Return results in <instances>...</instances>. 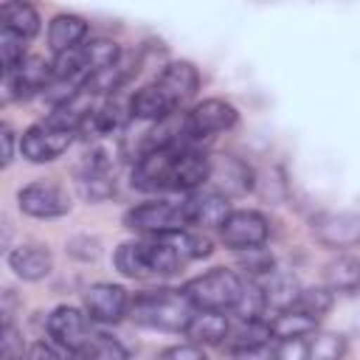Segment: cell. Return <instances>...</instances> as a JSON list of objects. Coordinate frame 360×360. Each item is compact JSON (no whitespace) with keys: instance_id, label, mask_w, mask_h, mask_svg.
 <instances>
[{"instance_id":"obj_1","label":"cell","mask_w":360,"mask_h":360,"mask_svg":"<svg viewBox=\"0 0 360 360\" xmlns=\"http://www.w3.org/2000/svg\"><path fill=\"white\" fill-rule=\"evenodd\" d=\"M211 180V158L188 149H160L138 155L132 186L141 191H197Z\"/></svg>"},{"instance_id":"obj_2","label":"cell","mask_w":360,"mask_h":360,"mask_svg":"<svg viewBox=\"0 0 360 360\" xmlns=\"http://www.w3.org/2000/svg\"><path fill=\"white\" fill-rule=\"evenodd\" d=\"M194 312L197 309L188 304V298L180 290H166V287L141 292L129 301V318L138 326L158 332H186Z\"/></svg>"},{"instance_id":"obj_3","label":"cell","mask_w":360,"mask_h":360,"mask_svg":"<svg viewBox=\"0 0 360 360\" xmlns=\"http://www.w3.org/2000/svg\"><path fill=\"white\" fill-rule=\"evenodd\" d=\"M180 264H183V256L163 236L124 242L115 250V267L124 276H129V278H160V276H172V273L180 270Z\"/></svg>"},{"instance_id":"obj_4","label":"cell","mask_w":360,"mask_h":360,"mask_svg":"<svg viewBox=\"0 0 360 360\" xmlns=\"http://www.w3.org/2000/svg\"><path fill=\"white\" fill-rule=\"evenodd\" d=\"M197 312H228L245 295V281L228 267H211L194 278H188L180 290Z\"/></svg>"},{"instance_id":"obj_5","label":"cell","mask_w":360,"mask_h":360,"mask_svg":"<svg viewBox=\"0 0 360 360\" xmlns=\"http://www.w3.org/2000/svg\"><path fill=\"white\" fill-rule=\"evenodd\" d=\"M124 225L129 231L146 233V236H172L180 231H188V217L183 208V200H152L143 205H135L124 214Z\"/></svg>"},{"instance_id":"obj_6","label":"cell","mask_w":360,"mask_h":360,"mask_svg":"<svg viewBox=\"0 0 360 360\" xmlns=\"http://www.w3.org/2000/svg\"><path fill=\"white\" fill-rule=\"evenodd\" d=\"M93 318L76 307H56L51 315H48V335L51 340H56L59 346L87 357L90 349L96 346V340L101 338V332L93 329Z\"/></svg>"},{"instance_id":"obj_7","label":"cell","mask_w":360,"mask_h":360,"mask_svg":"<svg viewBox=\"0 0 360 360\" xmlns=\"http://www.w3.org/2000/svg\"><path fill=\"white\" fill-rule=\"evenodd\" d=\"M236 118H239L236 107L228 104L225 98H205L186 112V132H188L191 143H197L202 138H211L217 132L231 129L236 124Z\"/></svg>"},{"instance_id":"obj_8","label":"cell","mask_w":360,"mask_h":360,"mask_svg":"<svg viewBox=\"0 0 360 360\" xmlns=\"http://www.w3.org/2000/svg\"><path fill=\"white\" fill-rule=\"evenodd\" d=\"M17 205L28 217L51 219V217H65L70 211V197L62 186L48 183V180H37V183H28L25 188H20Z\"/></svg>"},{"instance_id":"obj_9","label":"cell","mask_w":360,"mask_h":360,"mask_svg":"<svg viewBox=\"0 0 360 360\" xmlns=\"http://www.w3.org/2000/svg\"><path fill=\"white\" fill-rule=\"evenodd\" d=\"M270 233V222L264 214L242 208V211H231V217L225 219V225L219 228V236L228 248L233 250H253L262 248L267 242Z\"/></svg>"},{"instance_id":"obj_10","label":"cell","mask_w":360,"mask_h":360,"mask_svg":"<svg viewBox=\"0 0 360 360\" xmlns=\"http://www.w3.org/2000/svg\"><path fill=\"white\" fill-rule=\"evenodd\" d=\"M70 143H73L70 129H59V127H51L42 121V124H34L22 132L20 152L31 163H48V160H56L62 152H68Z\"/></svg>"},{"instance_id":"obj_11","label":"cell","mask_w":360,"mask_h":360,"mask_svg":"<svg viewBox=\"0 0 360 360\" xmlns=\"http://www.w3.org/2000/svg\"><path fill=\"white\" fill-rule=\"evenodd\" d=\"M53 84V65L39 56H25L14 70L3 73L6 98H28L37 90H48Z\"/></svg>"},{"instance_id":"obj_12","label":"cell","mask_w":360,"mask_h":360,"mask_svg":"<svg viewBox=\"0 0 360 360\" xmlns=\"http://www.w3.org/2000/svg\"><path fill=\"white\" fill-rule=\"evenodd\" d=\"M188 225L197 228H222L225 219L231 217V205L228 197L217 188H197L183 200Z\"/></svg>"},{"instance_id":"obj_13","label":"cell","mask_w":360,"mask_h":360,"mask_svg":"<svg viewBox=\"0 0 360 360\" xmlns=\"http://www.w3.org/2000/svg\"><path fill=\"white\" fill-rule=\"evenodd\" d=\"M84 309L96 323H115L129 312V295L118 284H93L84 292Z\"/></svg>"},{"instance_id":"obj_14","label":"cell","mask_w":360,"mask_h":360,"mask_svg":"<svg viewBox=\"0 0 360 360\" xmlns=\"http://www.w3.org/2000/svg\"><path fill=\"white\" fill-rule=\"evenodd\" d=\"M110 169H112V160L101 149H96L84 158V166L79 172V191H82L84 200L98 202V200H107L115 191V180H112Z\"/></svg>"},{"instance_id":"obj_15","label":"cell","mask_w":360,"mask_h":360,"mask_svg":"<svg viewBox=\"0 0 360 360\" xmlns=\"http://www.w3.org/2000/svg\"><path fill=\"white\" fill-rule=\"evenodd\" d=\"M315 236L329 248H354L360 245V214L332 211L315 219Z\"/></svg>"},{"instance_id":"obj_16","label":"cell","mask_w":360,"mask_h":360,"mask_svg":"<svg viewBox=\"0 0 360 360\" xmlns=\"http://www.w3.org/2000/svg\"><path fill=\"white\" fill-rule=\"evenodd\" d=\"M256 287H259V295H262V307L264 309H273L276 315L278 312H287V309H295L298 295H301L298 278L292 273H281V270H273Z\"/></svg>"},{"instance_id":"obj_17","label":"cell","mask_w":360,"mask_h":360,"mask_svg":"<svg viewBox=\"0 0 360 360\" xmlns=\"http://www.w3.org/2000/svg\"><path fill=\"white\" fill-rule=\"evenodd\" d=\"M155 82L172 96V101L177 107L186 98H191L197 93V87H200V76H197V68L191 62H169Z\"/></svg>"},{"instance_id":"obj_18","label":"cell","mask_w":360,"mask_h":360,"mask_svg":"<svg viewBox=\"0 0 360 360\" xmlns=\"http://www.w3.org/2000/svg\"><path fill=\"white\" fill-rule=\"evenodd\" d=\"M8 267L14 270V276H20L22 281H39L51 273L53 259L45 248L39 245H20L14 250H8Z\"/></svg>"},{"instance_id":"obj_19","label":"cell","mask_w":360,"mask_h":360,"mask_svg":"<svg viewBox=\"0 0 360 360\" xmlns=\"http://www.w3.org/2000/svg\"><path fill=\"white\" fill-rule=\"evenodd\" d=\"M228 332H231V323H228L225 312H194V318L186 329L188 343H194V346H217V343L228 340Z\"/></svg>"},{"instance_id":"obj_20","label":"cell","mask_w":360,"mask_h":360,"mask_svg":"<svg viewBox=\"0 0 360 360\" xmlns=\"http://www.w3.org/2000/svg\"><path fill=\"white\" fill-rule=\"evenodd\" d=\"M87 37V22L76 14H56L48 25V45L53 53H65Z\"/></svg>"},{"instance_id":"obj_21","label":"cell","mask_w":360,"mask_h":360,"mask_svg":"<svg viewBox=\"0 0 360 360\" xmlns=\"http://www.w3.org/2000/svg\"><path fill=\"white\" fill-rule=\"evenodd\" d=\"M323 278L332 292H346V295L357 292L360 290V259L352 253H340L323 267Z\"/></svg>"},{"instance_id":"obj_22","label":"cell","mask_w":360,"mask_h":360,"mask_svg":"<svg viewBox=\"0 0 360 360\" xmlns=\"http://www.w3.org/2000/svg\"><path fill=\"white\" fill-rule=\"evenodd\" d=\"M0 28L20 37V39H31L39 31V14L28 3L8 0V3L0 6Z\"/></svg>"},{"instance_id":"obj_23","label":"cell","mask_w":360,"mask_h":360,"mask_svg":"<svg viewBox=\"0 0 360 360\" xmlns=\"http://www.w3.org/2000/svg\"><path fill=\"white\" fill-rule=\"evenodd\" d=\"M211 177H222V180H217V186H219L217 191H222L225 197L228 194H245L253 186L250 169L242 160H236V158H225L219 166L211 163Z\"/></svg>"},{"instance_id":"obj_24","label":"cell","mask_w":360,"mask_h":360,"mask_svg":"<svg viewBox=\"0 0 360 360\" xmlns=\"http://www.w3.org/2000/svg\"><path fill=\"white\" fill-rule=\"evenodd\" d=\"M270 321L267 318H239L228 332V349H245V346H262L270 343Z\"/></svg>"},{"instance_id":"obj_25","label":"cell","mask_w":360,"mask_h":360,"mask_svg":"<svg viewBox=\"0 0 360 360\" xmlns=\"http://www.w3.org/2000/svg\"><path fill=\"white\" fill-rule=\"evenodd\" d=\"M318 326V321H312L309 315L298 312V309H287V312H278L273 321H270V332L276 340H290V338H307L312 335Z\"/></svg>"},{"instance_id":"obj_26","label":"cell","mask_w":360,"mask_h":360,"mask_svg":"<svg viewBox=\"0 0 360 360\" xmlns=\"http://www.w3.org/2000/svg\"><path fill=\"white\" fill-rule=\"evenodd\" d=\"M346 354V338L335 332L307 335V360H340Z\"/></svg>"},{"instance_id":"obj_27","label":"cell","mask_w":360,"mask_h":360,"mask_svg":"<svg viewBox=\"0 0 360 360\" xmlns=\"http://www.w3.org/2000/svg\"><path fill=\"white\" fill-rule=\"evenodd\" d=\"M329 307H332V290L329 287H307V290H301L298 304H295V309L309 315L312 321H321L329 312Z\"/></svg>"},{"instance_id":"obj_28","label":"cell","mask_w":360,"mask_h":360,"mask_svg":"<svg viewBox=\"0 0 360 360\" xmlns=\"http://www.w3.org/2000/svg\"><path fill=\"white\" fill-rule=\"evenodd\" d=\"M163 239H169L177 248V253L183 256V262L186 259H202V256L211 253V242L205 236H200V233L180 231V233H172V236H163Z\"/></svg>"},{"instance_id":"obj_29","label":"cell","mask_w":360,"mask_h":360,"mask_svg":"<svg viewBox=\"0 0 360 360\" xmlns=\"http://www.w3.org/2000/svg\"><path fill=\"white\" fill-rule=\"evenodd\" d=\"M0 59H3V73L14 70L25 59V39H20L8 31H0Z\"/></svg>"},{"instance_id":"obj_30","label":"cell","mask_w":360,"mask_h":360,"mask_svg":"<svg viewBox=\"0 0 360 360\" xmlns=\"http://www.w3.org/2000/svg\"><path fill=\"white\" fill-rule=\"evenodd\" d=\"M87 360H127V352L118 340H112L110 335L101 332V338L96 340V346L87 354Z\"/></svg>"},{"instance_id":"obj_31","label":"cell","mask_w":360,"mask_h":360,"mask_svg":"<svg viewBox=\"0 0 360 360\" xmlns=\"http://www.w3.org/2000/svg\"><path fill=\"white\" fill-rule=\"evenodd\" d=\"M242 264L248 267L250 276H259V278H264V276L273 273V256H270L264 248H253V250H248V256L242 259Z\"/></svg>"},{"instance_id":"obj_32","label":"cell","mask_w":360,"mask_h":360,"mask_svg":"<svg viewBox=\"0 0 360 360\" xmlns=\"http://www.w3.org/2000/svg\"><path fill=\"white\" fill-rule=\"evenodd\" d=\"M276 360H307V338H290L276 343Z\"/></svg>"},{"instance_id":"obj_33","label":"cell","mask_w":360,"mask_h":360,"mask_svg":"<svg viewBox=\"0 0 360 360\" xmlns=\"http://www.w3.org/2000/svg\"><path fill=\"white\" fill-rule=\"evenodd\" d=\"M158 360H208V357H205V352H202L200 346H194V343H177V346L163 349Z\"/></svg>"},{"instance_id":"obj_34","label":"cell","mask_w":360,"mask_h":360,"mask_svg":"<svg viewBox=\"0 0 360 360\" xmlns=\"http://www.w3.org/2000/svg\"><path fill=\"white\" fill-rule=\"evenodd\" d=\"M231 360H276V346H245V349H228Z\"/></svg>"},{"instance_id":"obj_35","label":"cell","mask_w":360,"mask_h":360,"mask_svg":"<svg viewBox=\"0 0 360 360\" xmlns=\"http://www.w3.org/2000/svg\"><path fill=\"white\" fill-rule=\"evenodd\" d=\"M0 141H3V166H8L11 163V155H14V132L8 127H3Z\"/></svg>"}]
</instances>
